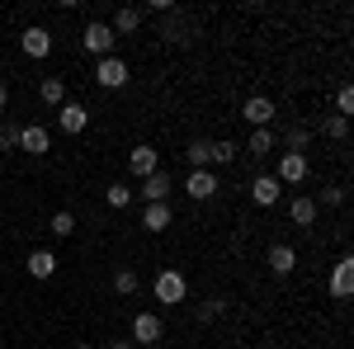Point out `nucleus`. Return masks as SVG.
I'll return each mask as SVG.
<instances>
[{
	"instance_id": "nucleus-1",
	"label": "nucleus",
	"mask_w": 354,
	"mask_h": 349,
	"mask_svg": "<svg viewBox=\"0 0 354 349\" xmlns=\"http://www.w3.org/2000/svg\"><path fill=\"white\" fill-rule=\"evenodd\" d=\"M151 288H156V302H165V307H175V302H185V297H189V283H185V274H180V269H161Z\"/></svg>"
},
{
	"instance_id": "nucleus-2",
	"label": "nucleus",
	"mask_w": 354,
	"mask_h": 349,
	"mask_svg": "<svg viewBox=\"0 0 354 349\" xmlns=\"http://www.w3.org/2000/svg\"><path fill=\"white\" fill-rule=\"evenodd\" d=\"M128 76H133V71H128L123 57H100V62H95V81L104 85V90H123Z\"/></svg>"
},
{
	"instance_id": "nucleus-3",
	"label": "nucleus",
	"mask_w": 354,
	"mask_h": 349,
	"mask_svg": "<svg viewBox=\"0 0 354 349\" xmlns=\"http://www.w3.org/2000/svg\"><path fill=\"white\" fill-rule=\"evenodd\" d=\"M81 43H85V53H95V57H113V28L109 24H100V19H90L85 24V33H81Z\"/></svg>"
},
{
	"instance_id": "nucleus-4",
	"label": "nucleus",
	"mask_w": 354,
	"mask_h": 349,
	"mask_svg": "<svg viewBox=\"0 0 354 349\" xmlns=\"http://www.w3.org/2000/svg\"><path fill=\"white\" fill-rule=\"evenodd\" d=\"M19 48H24V57H33V62H43V57L53 53V33L38 24H28L24 33H19Z\"/></svg>"
},
{
	"instance_id": "nucleus-5",
	"label": "nucleus",
	"mask_w": 354,
	"mask_h": 349,
	"mask_svg": "<svg viewBox=\"0 0 354 349\" xmlns=\"http://www.w3.org/2000/svg\"><path fill=\"white\" fill-rule=\"evenodd\" d=\"M128 170L137 175V185H142L147 175H156V170H161V156H156V147H147V142H142V147H133V151H128Z\"/></svg>"
},
{
	"instance_id": "nucleus-6",
	"label": "nucleus",
	"mask_w": 354,
	"mask_h": 349,
	"mask_svg": "<svg viewBox=\"0 0 354 349\" xmlns=\"http://www.w3.org/2000/svg\"><path fill=\"white\" fill-rule=\"evenodd\" d=\"M161 335H165V326L156 312H137L133 317V340L137 345H161Z\"/></svg>"
},
{
	"instance_id": "nucleus-7",
	"label": "nucleus",
	"mask_w": 354,
	"mask_h": 349,
	"mask_svg": "<svg viewBox=\"0 0 354 349\" xmlns=\"http://www.w3.org/2000/svg\"><path fill=\"white\" fill-rule=\"evenodd\" d=\"M274 180H279V185H302V180H307V156L283 151V156H279V170H274Z\"/></svg>"
},
{
	"instance_id": "nucleus-8",
	"label": "nucleus",
	"mask_w": 354,
	"mask_h": 349,
	"mask_svg": "<svg viewBox=\"0 0 354 349\" xmlns=\"http://www.w3.org/2000/svg\"><path fill=\"white\" fill-rule=\"evenodd\" d=\"M265 265H270V274L288 279V274L298 269V250H293V245H283V241H274V245H270V255H265Z\"/></svg>"
},
{
	"instance_id": "nucleus-9",
	"label": "nucleus",
	"mask_w": 354,
	"mask_h": 349,
	"mask_svg": "<svg viewBox=\"0 0 354 349\" xmlns=\"http://www.w3.org/2000/svg\"><path fill=\"white\" fill-rule=\"evenodd\" d=\"M218 175H213V170H189V180H185V194H189V198H198V203H203V198H213V194H218Z\"/></svg>"
},
{
	"instance_id": "nucleus-10",
	"label": "nucleus",
	"mask_w": 354,
	"mask_h": 349,
	"mask_svg": "<svg viewBox=\"0 0 354 349\" xmlns=\"http://www.w3.org/2000/svg\"><path fill=\"white\" fill-rule=\"evenodd\" d=\"M19 147H24L28 156H48L53 133H48V128H38V123H28V128H19Z\"/></svg>"
},
{
	"instance_id": "nucleus-11",
	"label": "nucleus",
	"mask_w": 354,
	"mask_h": 349,
	"mask_svg": "<svg viewBox=\"0 0 354 349\" xmlns=\"http://www.w3.org/2000/svg\"><path fill=\"white\" fill-rule=\"evenodd\" d=\"M57 123H62V133H66V137H76V133H85V123H90V109L66 100V104H62V113H57Z\"/></svg>"
},
{
	"instance_id": "nucleus-12",
	"label": "nucleus",
	"mask_w": 354,
	"mask_h": 349,
	"mask_svg": "<svg viewBox=\"0 0 354 349\" xmlns=\"http://www.w3.org/2000/svg\"><path fill=\"white\" fill-rule=\"evenodd\" d=\"M170 189H175V180H170L165 170H156V175H147V180H142L137 194H142L147 203H165V198H170Z\"/></svg>"
},
{
	"instance_id": "nucleus-13",
	"label": "nucleus",
	"mask_w": 354,
	"mask_h": 349,
	"mask_svg": "<svg viewBox=\"0 0 354 349\" xmlns=\"http://www.w3.org/2000/svg\"><path fill=\"white\" fill-rule=\"evenodd\" d=\"M279 194H283V185H279L274 175H255V180H250V198H255L260 208H274V203H279Z\"/></svg>"
},
{
	"instance_id": "nucleus-14",
	"label": "nucleus",
	"mask_w": 354,
	"mask_h": 349,
	"mask_svg": "<svg viewBox=\"0 0 354 349\" xmlns=\"http://www.w3.org/2000/svg\"><path fill=\"white\" fill-rule=\"evenodd\" d=\"M241 113H245V123H250V128H270V118H274V104L265 100V95H250Z\"/></svg>"
},
{
	"instance_id": "nucleus-15",
	"label": "nucleus",
	"mask_w": 354,
	"mask_h": 349,
	"mask_svg": "<svg viewBox=\"0 0 354 349\" xmlns=\"http://www.w3.org/2000/svg\"><path fill=\"white\" fill-rule=\"evenodd\" d=\"M113 38H128V33H137L142 28V10L137 5H123V10H113Z\"/></svg>"
},
{
	"instance_id": "nucleus-16",
	"label": "nucleus",
	"mask_w": 354,
	"mask_h": 349,
	"mask_svg": "<svg viewBox=\"0 0 354 349\" xmlns=\"http://www.w3.org/2000/svg\"><path fill=\"white\" fill-rule=\"evenodd\" d=\"M350 288H354V260L345 255V260L335 265V274H330V293H335V297H350Z\"/></svg>"
},
{
	"instance_id": "nucleus-17",
	"label": "nucleus",
	"mask_w": 354,
	"mask_h": 349,
	"mask_svg": "<svg viewBox=\"0 0 354 349\" xmlns=\"http://www.w3.org/2000/svg\"><path fill=\"white\" fill-rule=\"evenodd\" d=\"M24 265H28L33 279H53V274H57V255H53V250H33Z\"/></svg>"
},
{
	"instance_id": "nucleus-18",
	"label": "nucleus",
	"mask_w": 354,
	"mask_h": 349,
	"mask_svg": "<svg viewBox=\"0 0 354 349\" xmlns=\"http://www.w3.org/2000/svg\"><path fill=\"white\" fill-rule=\"evenodd\" d=\"M170 203H147V213H142V227H147V232H165V227H170Z\"/></svg>"
},
{
	"instance_id": "nucleus-19",
	"label": "nucleus",
	"mask_w": 354,
	"mask_h": 349,
	"mask_svg": "<svg viewBox=\"0 0 354 349\" xmlns=\"http://www.w3.org/2000/svg\"><path fill=\"white\" fill-rule=\"evenodd\" d=\"M38 95H43V104L62 109V104H66V81H62V76H43V85H38Z\"/></svg>"
},
{
	"instance_id": "nucleus-20",
	"label": "nucleus",
	"mask_w": 354,
	"mask_h": 349,
	"mask_svg": "<svg viewBox=\"0 0 354 349\" xmlns=\"http://www.w3.org/2000/svg\"><path fill=\"white\" fill-rule=\"evenodd\" d=\"M317 213H322V208H317V203H312V198H307V194H302V198H293V203H288V217H293V222H298V227H312V222H317Z\"/></svg>"
},
{
	"instance_id": "nucleus-21",
	"label": "nucleus",
	"mask_w": 354,
	"mask_h": 349,
	"mask_svg": "<svg viewBox=\"0 0 354 349\" xmlns=\"http://www.w3.org/2000/svg\"><path fill=\"white\" fill-rule=\"evenodd\" d=\"M185 156H189L194 170H213V142H189Z\"/></svg>"
},
{
	"instance_id": "nucleus-22",
	"label": "nucleus",
	"mask_w": 354,
	"mask_h": 349,
	"mask_svg": "<svg viewBox=\"0 0 354 349\" xmlns=\"http://www.w3.org/2000/svg\"><path fill=\"white\" fill-rule=\"evenodd\" d=\"M137 283H142V279H137V269H118V274H113V293H123V297H133Z\"/></svg>"
},
{
	"instance_id": "nucleus-23",
	"label": "nucleus",
	"mask_w": 354,
	"mask_h": 349,
	"mask_svg": "<svg viewBox=\"0 0 354 349\" xmlns=\"http://www.w3.org/2000/svg\"><path fill=\"white\" fill-rule=\"evenodd\" d=\"M270 147H274L270 128H250V147H245V151H250V156H265V151H270Z\"/></svg>"
},
{
	"instance_id": "nucleus-24",
	"label": "nucleus",
	"mask_w": 354,
	"mask_h": 349,
	"mask_svg": "<svg viewBox=\"0 0 354 349\" xmlns=\"http://www.w3.org/2000/svg\"><path fill=\"white\" fill-rule=\"evenodd\" d=\"M104 198H109V208H128V203H133V189H128L123 180H118V185H109V189H104Z\"/></svg>"
},
{
	"instance_id": "nucleus-25",
	"label": "nucleus",
	"mask_w": 354,
	"mask_h": 349,
	"mask_svg": "<svg viewBox=\"0 0 354 349\" xmlns=\"http://www.w3.org/2000/svg\"><path fill=\"white\" fill-rule=\"evenodd\" d=\"M48 227H53V236H71V232H76V217H71L66 208H62V213H57L53 222H48Z\"/></svg>"
},
{
	"instance_id": "nucleus-26",
	"label": "nucleus",
	"mask_w": 354,
	"mask_h": 349,
	"mask_svg": "<svg viewBox=\"0 0 354 349\" xmlns=\"http://www.w3.org/2000/svg\"><path fill=\"white\" fill-rule=\"evenodd\" d=\"M236 142H213V165H227V161H236Z\"/></svg>"
},
{
	"instance_id": "nucleus-27",
	"label": "nucleus",
	"mask_w": 354,
	"mask_h": 349,
	"mask_svg": "<svg viewBox=\"0 0 354 349\" xmlns=\"http://www.w3.org/2000/svg\"><path fill=\"white\" fill-rule=\"evenodd\" d=\"M326 137H335V142H345V137H350V118L330 113V118H326Z\"/></svg>"
},
{
	"instance_id": "nucleus-28",
	"label": "nucleus",
	"mask_w": 354,
	"mask_h": 349,
	"mask_svg": "<svg viewBox=\"0 0 354 349\" xmlns=\"http://www.w3.org/2000/svg\"><path fill=\"white\" fill-rule=\"evenodd\" d=\"M312 203H317V208H340V203H345V189H322Z\"/></svg>"
},
{
	"instance_id": "nucleus-29",
	"label": "nucleus",
	"mask_w": 354,
	"mask_h": 349,
	"mask_svg": "<svg viewBox=\"0 0 354 349\" xmlns=\"http://www.w3.org/2000/svg\"><path fill=\"white\" fill-rule=\"evenodd\" d=\"M307 137H312V133H307L302 123H293V128H288V151H298V156H302V151H307Z\"/></svg>"
},
{
	"instance_id": "nucleus-30",
	"label": "nucleus",
	"mask_w": 354,
	"mask_h": 349,
	"mask_svg": "<svg viewBox=\"0 0 354 349\" xmlns=\"http://www.w3.org/2000/svg\"><path fill=\"white\" fill-rule=\"evenodd\" d=\"M194 317H198V321H213V317H222V302H218V297H208V302H203Z\"/></svg>"
},
{
	"instance_id": "nucleus-31",
	"label": "nucleus",
	"mask_w": 354,
	"mask_h": 349,
	"mask_svg": "<svg viewBox=\"0 0 354 349\" xmlns=\"http://www.w3.org/2000/svg\"><path fill=\"white\" fill-rule=\"evenodd\" d=\"M335 109H340V118H345V113L354 109V90H350V85H340V95H335Z\"/></svg>"
},
{
	"instance_id": "nucleus-32",
	"label": "nucleus",
	"mask_w": 354,
	"mask_h": 349,
	"mask_svg": "<svg viewBox=\"0 0 354 349\" xmlns=\"http://www.w3.org/2000/svg\"><path fill=\"white\" fill-rule=\"evenodd\" d=\"M0 147H5V151H10V147H19V128H10V123H5V128H0Z\"/></svg>"
},
{
	"instance_id": "nucleus-33",
	"label": "nucleus",
	"mask_w": 354,
	"mask_h": 349,
	"mask_svg": "<svg viewBox=\"0 0 354 349\" xmlns=\"http://www.w3.org/2000/svg\"><path fill=\"white\" fill-rule=\"evenodd\" d=\"M5 104H10V85L0 81V109H5Z\"/></svg>"
},
{
	"instance_id": "nucleus-34",
	"label": "nucleus",
	"mask_w": 354,
	"mask_h": 349,
	"mask_svg": "<svg viewBox=\"0 0 354 349\" xmlns=\"http://www.w3.org/2000/svg\"><path fill=\"white\" fill-rule=\"evenodd\" d=\"M71 349H95V345H85V340H81V345H71Z\"/></svg>"
},
{
	"instance_id": "nucleus-35",
	"label": "nucleus",
	"mask_w": 354,
	"mask_h": 349,
	"mask_svg": "<svg viewBox=\"0 0 354 349\" xmlns=\"http://www.w3.org/2000/svg\"><path fill=\"white\" fill-rule=\"evenodd\" d=\"M260 349H274V345H260Z\"/></svg>"
}]
</instances>
